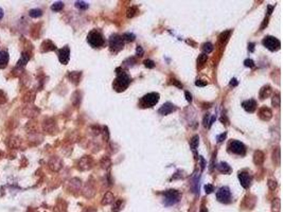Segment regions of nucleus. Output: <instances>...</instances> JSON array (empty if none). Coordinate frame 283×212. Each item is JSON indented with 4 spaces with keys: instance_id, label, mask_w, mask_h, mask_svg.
I'll return each instance as SVG.
<instances>
[{
    "instance_id": "c9c22d12",
    "label": "nucleus",
    "mask_w": 283,
    "mask_h": 212,
    "mask_svg": "<svg viewBox=\"0 0 283 212\" xmlns=\"http://www.w3.org/2000/svg\"><path fill=\"white\" fill-rule=\"evenodd\" d=\"M144 65H145V67H148V68H154L155 67V64H154L153 61H151V59H146V61H144Z\"/></svg>"
},
{
    "instance_id": "e433bc0d",
    "label": "nucleus",
    "mask_w": 283,
    "mask_h": 212,
    "mask_svg": "<svg viewBox=\"0 0 283 212\" xmlns=\"http://www.w3.org/2000/svg\"><path fill=\"white\" fill-rule=\"evenodd\" d=\"M5 101H6V95H5V93H4L2 90H0V105H1V104H3Z\"/></svg>"
},
{
    "instance_id": "20e7f679",
    "label": "nucleus",
    "mask_w": 283,
    "mask_h": 212,
    "mask_svg": "<svg viewBox=\"0 0 283 212\" xmlns=\"http://www.w3.org/2000/svg\"><path fill=\"white\" fill-rule=\"evenodd\" d=\"M263 46L266 47L268 50L270 51H277L280 49L281 47V42L278 38L274 36H266L264 39H263Z\"/></svg>"
},
{
    "instance_id": "a18cd8bd",
    "label": "nucleus",
    "mask_w": 283,
    "mask_h": 212,
    "mask_svg": "<svg viewBox=\"0 0 283 212\" xmlns=\"http://www.w3.org/2000/svg\"><path fill=\"white\" fill-rule=\"evenodd\" d=\"M238 85V81H237V79H232L231 80V82H230V86H237Z\"/></svg>"
},
{
    "instance_id": "4468645a",
    "label": "nucleus",
    "mask_w": 283,
    "mask_h": 212,
    "mask_svg": "<svg viewBox=\"0 0 283 212\" xmlns=\"http://www.w3.org/2000/svg\"><path fill=\"white\" fill-rule=\"evenodd\" d=\"M242 106L248 113H253L257 108V103H256L255 100H247V101L243 102Z\"/></svg>"
},
{
    "instance_id": "f8f14e48",
    "label": "nucleus",
    "mask_w": 283,
    "mask_h": 212,
    "mask_svg": "<svg viewBox=\"0 0 283 212\" xmlns=\"http://www.w3.org/2000/svg\"><path fill=\"white\" fill-rule=\"evenodd\" d=\"M91 167H92V159H91V157H89V156H85V157H83L79 161V168L81 170H83V171L89 170Z\"/></svg>"
},
{
    "instance_id": "2f4dec72",
    "label": "nucleus",
    "mask_w": 283,
    "mask_h": 212,
    "mask_svg": "<svg viewBox=\"0 0 283 212\" xmlns=\"http://www.w3.org/2000/svg\"><path fill=\"white\" fill-rule=\"evenodd\" d=\"M122 38H123V41L125 39V41H133L134 39H135V35L131 34V33H125V34H123Z\"/></svg>"
},
{
    "instance_id": "72a5a7b5",
    "label": "nucleus",
    "mask_w": 283,
    "mask_h": 212,
    "mask_svg": "<svg viewBox=\"0 0 283 212\" xmlns=\"http://www.w3.org/2000/svg\"><path fill=\"white\" fill-rule=\"evenodd\" d=\"M244 65L246 67H249V68H255V62L253 61V59H245L244 61Z\"/></svg>"
},
{
    "instance_id": "4be33fe9",
    "label": "nucleus",
    "mask_w": 283,
    "mask_h": 212,
    "mask_svg": "<svg viewBox=\"0 0 283 212\" xmlns=\"http://www.w3.org/2000/svg\"><path fill=\"white\" fill-rule=\"evenodd\" d=\"M122 206H123V200H122V199H117L115 203H113V212H119L122 209Z\"/></svg>"
},
{
    "instance_id": "3c124183",
    "label": "nucleus",
    "mask_w": 283,
    "mask_h": 212,
    "mask_svg": "<svg viewBox=\"0 0 283 212\" xmlns=\"http://www.w3.org/2000/svg\"><path fill=\"white\" fill-rule=\"evenodd\" d=\"M2 17H3V10H2V9H0V19H1Z\"/></svg>"
},
{
    "instance_id": "c756f323",
    "label": "nucleus",
    "mask_w": 283,
    "mask_h": 212,
    "mask_svg": "<svg viewBox=\"0 0 283 212\" xmlns=\"http://www.w3.org/2000/svg\"><path fill=\"white\" fill-rule=\"evenodd\" d=\"M41 15H43V12H41V10H39V9H34V10L30 11V16L31 17L36 18V17H41Z\"/></svg>"
},
{
    "instance_id": "bb28decb",
    "label": "nucleus",
    "mask_w": 283,
    "mask_h": 212,
    "mask_svg": "<svg viewBox=\"0 0 283 212\" xmlns=\"http://www.w3.org/2000/svg\"><path fill=\"white\" fill-rule=\"evenodd\" d=\"M28 61H29V55L27 54V53H23V54H22V56H21V59H19V62H18V64H17V66H18V67L24 66V65L28 63Z\"/></svg>"
},
{
    "instance_id": "ddd939ff",
    "label": "nucleus",
    "mask_w": 283,
    "mask_h": 212,
    "mask_svg": "<svg viewBox=\"0 0 283 212\" xmlns=\"http://www.w3.org/2000/svg\"><path fill=\"white\" fill-rule=\"evenodd\" d=\"M259 117L261 118L263 121H268L273 117V113L268 107H262L259 110Z\"/></svg>"
},
{
    "instance_id": "dca6fc26",
    "label": "nucleus",
    "mask_w": 283,
    "mask_h": 212,
    "mask_svg": "<svg viewBox=\"0 0 283 212\" xmlns=\"http://www.w3.org/2000/svg\"><path fill=\"white\" fill-rule=\"evenodd\" d=\"M217 170L220 173H224V174H230L231 171H232V169L230 168V166H229L227 162H220V163H218Z\"/></svg>"
},
{
    "instance_id": "7c9ffc66",
    "label": "nucleus",
    "mask_w": 283,
    "mask_h": 212,
    "mask_svg": "<svg viewBox=\"0 0 283 212\" xmlns=\"http://www.w3.org/2000/svg\"><path fill=\"white\" fill-rule=\"evenodd\" d=\"M207 59H208V55H207V54H205V53H202V54L198 55L197 64H199V65H204V64L207 62Z\"/></svg>"
},
{
    "instance_id": "7ed1b4c3",
    "label": "nucleus",
    "mask_w": 283,
    "mask_h": 212,
    "mask_svg": "<svg viewBox=\"0 0 283 212\" xmlns=\"http://www.w3.org/2000/svg\"><path fill=\"white\" fill-rule=\"evenodd\" d=\"M180 199V193L176 190H168L164 192V204L167 206H172L178 203Z\"/></svg>"
},
{
    "instance_id": "9b49d317",
    "label": "nucleus",
    "mask_w": 283,
    "mask_h": 212,
    "mask_svg": "<svg viewBox=\"0 0 283 212\" xmlns=\"http://www.w3.org/2000/svg\"><path fill=\"white\" fill-rule=\"evenodd\" d=\"M176 109H177V108H176L175 105H173V104L170 103V102H167V103H164L163 105L160 107L159 110H158V113H159L160 115H162V116H167V115H169V113L175 111Z\"/></svg>"
},
{
    "instance_id": "a19ab883",
    "label": "nucleus",
    "mask_w": 283,
    "mask_h": 212,
    "mask_svg": "<svg viewBox=\"0 0 283 212\" xmlns=\"http://www.w3.org/2000/svg\"><path fill=\"white\" fill-rule=\"evenodd\" d=\"M137 55L138 56H142L143 55V49H142V47L140 46L137 47Z\"/></svg>"
},
{
    "instance_id": "f704fd0d",
    "label": "nucleus",
    "mask_w": 283,
    "mask_h": 212,
    "mask_svg": "<svg viewBox=\"0 0 283 212\" xmlns=\"http://www.w3.org/2000/svg\"><path fill=\"white\" fill-rule=\"evenodd\" d=\"M273 105H275V106H280V95L278 93L277 95H274V98H273Z\"/></svg>"
},
{
    "instance_id": "37998d69",
    "label": "nucleus",
    "mask_w": 283,
    "mask_h": 212,
    "mask_svg": "<svg viewBox=\"0 0 283 212\" xmlns=\"http://www.w3.org/2000/svg\"><path fill=\"white\" fill-rule=\"evenodd\" d=\"M184 95H186L187 101H188V102H192V95L189 93V91H186V92H184Z\"/></svg>"
},
{
    "instance_id": "2eb2a0df",
    "label": "nucleus",
    "mask_w": 283,
    "mask_h": 212,
    "mask_svg": "<svg viewBox=\"0 0 283 212\" xmlns=\"http://www.w3.org/2000/svg\"><path fill=\"white\" fill-rule=\"evenodd\" d=\"M56 49L55 45L53 44L51 41H46L41 44V51L43 52H48V51H53Z\"/></svg>"
},
{
    "instance_id": "0eeeda50",
    "label": "nucleus",
    "mask_w": 283,
    "mask_h": 212,
    "mask_svg": "<svg viewBox=\"0 0 283 212\" xmlns=\"http://www.w3.org/2000/svg\"><path fill=\"white\" fill-rule=\"evenodd\" d=\"M217 198L218 202L220 203H230L231 200V192L229 190L228 187H222V188L218 189L217 192Z\"/></svg>"
},
{
    "instance_id": "4c0bfd02",
    "label": "nucleus",
    "mask_w": 283,
    "mask_h": 212,
    "mask_svg": "<svg viewBox=\"0 0 283 212\" xmlns=\"http://www.w3.org/2000/svg\"><path fill=\"white\" fill-rule=\"evenodd\" d=\"M205 190H206L207 194H210L211 192H213V190H214V187H213L212 185H206V186H205Z\"/></svg>"
},
{
    "instance_id": "423d86ee",
    "label": "nucleus",
    "mask_w": 283,
    "mask_h": 212,
    "mask_svg": "<svg viewBox=\"0 0 283 212\" xmlns=\"http://www.w3.org/2000/svg\"><path fill=\"white\" fill-rule=\"evenodd\" d=\"M228 149L230 152H232L233 154H237V155H245L246 153V148L242 142L238 141V140H232V141L229 142Z\"/></svg>"
},
{
    "instance_id": "c03bdc74",
    "label": "nucleus",
    "mask_w": 283,
    "mask_h": 212,
    "mask_svg": "<svg viewBox=\"0 0 283 212\" xmlns=\"http://www.w3.org/2000/svg\"><path fill=\"white\" fill-rule=\"evenodd\" d=\"M199 160H200V168H202V170H204L205 169V166H206V162H205V160H204V158L202 157V156H199Z\"/></svg>"
},
{
    "instance_id": "58836bf2",
    "label": "nucleus",
    "mask_w": 283,
    "mask_h": 212,
    "mask_svg": "<svg viewBox=\"0 0 283 212\" xmlns=\"http://www.w3.org/2000/svg\"><path fill=\"white\" fill-rule=\"evenodd\" d=\"M268 186L271 190H275V189L277 188V182H276L275 180H268Z\"/></svg>"
},
{
    "instance_id": "6e6552de",
    "label": "nucleus",
    "mask_w": 283,
    "mask_h": 212,
    "mask_svg": "<svg viewBox=\"0 0 283 212\" xmlns=\"http://www.w3.org/2000/svg\"><path fill=\"white\" fill-rule=\"evenodd\" d=\"M123 38L122 36H119V35H111V37L109 38V47L113 51L117 52V51L121 50L123 48Z\"/></svg>"
},
{
    "instance_id": "473e14b6",
    "label": "nucleus",
    "mask_w": 283,
    "mask_h": 212,
    "mask_svg": "<svg viewBox=\"0 0 283 212\" xmlns=\"http://www.w3.org/2000/svg\"><path fill=\"white\" fill-rule=\"evenodd\" d=\"M75 5H77V8L82 9V10H85V9L88 8V4L86 3V2H84V1H77V2H75Z\"/></svg>"
},
{
    "instance_id": "8fccbe9b",
    "label": "nucleus",
    "mask_w": 283,
    "mask_h": 212,
    "mask_svg": "<svg viewBox=\"0 0 283 212\" xmlns=\"http://www.w3.org/2000/svg\"><path fill=\"white\" fill-rule=\"evenodd\" d=\"M273 9H274L273 5H269V6H268V15L271 14V11H273Z\"/></svg>"
},
{
    "instance_id": "09e8293b",
    "label": "nucleus",
    "mask_w": 283,
    "mask_h": 212,
    "mask_svg": "<svg viewBox=\"0 0 283 212\" xmlns=\"http://www.w3.org/2000/svg\"><path fill=\"white\" fill-rule=\"evenodd\" d=\"M267 23H268V19L266 18V19L264 20V22H263V24H262V27H261V30H262L263 28H264L265 26H267Z\"/></svg>"
},
{
    "instance_id": "f03ea898",
    "label": "nucleus",
    "mask_w": 283,
    "mask_h": 212,
    "mask_svg": "<svg viewBox=\"0 0 283 212\" xmlns=\"http://www.w3.org/2000/svg\"><path fill=\"white\" fill-rule=\"evenodd\" d=\"M87 41L93 48H101L105 44V41H104L102 34L100 32H98L97 30H93L91 32H89V34L87 35Z\"/></svg>"
},
{
    "instance_id": "ea45409f",
    "label": "nucleus",
    "mask_w": 283,
    "mask_h": 212,
    "mask_svg": "<svg viewBox=\"0 0 283 212\" xmlns=\"http://www.w3.org/2000/svg\"><path fill=\"white\" fill-rule=\"evenodd\" d=\"M226 136H227V133H223L222 135L217 136V142H222L223 140H224L225 138H226Z\"/></svg>"
},
{
    "instance_id": "49530a36",
    "label": "nucleus",
    "mask_w": 283,
    "mask_h": 212,
    "mask_svg": "<svg viewBox=\"0 0 283 212\" xmlns=\"http://www.w3.org/2000/svg\"><path fill=\"white\" fill-rule=\"evenodd\" d=\"M172 83H174V84L176 85V86H177V87H179V88H182V85L178 83V82L176 81V80H173V82H172Z\"/></svg>"
},
{
    "instance_id": "a878e982",
    "label": "nucleus",
    "mask_w": 283,
    "mask_h": 212,
    "mask_svg": "<svg viewBox=\"0 0 283 212\" xmlns=\"http://www.w3.org/2000/svg\"><path fill=\"white\" fill-rule=\"evenodd\" d=\"M55 160H56V158H53L52 160L50 161V168L52 169V170H54V171H57V170H59L61 169V167H62V162L61 161H59L56 163L55 162Z\"/></svg>"
},
{
    "instance_id": "412c9836",
    "label": "nucleus",
    "mask_w": 283,
    "mask_h": 212,
    "mask_svg": "<svg viewBox=\"0 0 283 212\" xmlns=\"http://www.w3.org/2000/svg\"><path fill=\"white\" fill-rule=\"evenodd\" d=\"M113 202V195L111 192H107V193L104 195L103 197V200H102V204L103 205H108L110 204V203Z\"/></svg>"
},
{
    "instance_id": "6ab92c4d",
    "label": "nucleus",
    "mask_w": 283,
    "mask_h": 212,
    "mask_svg": "<svg viewBox=\"0 0 283 212\" xmlns=\"http://www.w3.org/2000/svg\"><path fill=\"white\" fill-rule=\"evenodd\" d=\"M270 93H271V88L269 86H264L263 88L260 90V98L263 100V99H265V98H267V97H269L270 95Z\"/></svg>"
},
{
    "instance_id": "b1692460",
    "label": "nucleus",
    "mask_w": 283,
    "mask_h": 212,
    "mask_svg": "<svg viewBox=\"0 0 283 212\" xmlns=\"http://www.w3.org/2000/svg\"><path fill=\"white\" fill-rule=\"evenodd\" d=\"M198 143H199V137H198L197 135H195L194 137L191 139V141H190V146H191V149H193V151H195L196 149V148L198 146Z\"/></svg>"
},
{
    "instance_id": "79ce46f5",
    "label": "nucleus",
    "mask_w": 283,
    "mask_h": 212,
    "mask_svg": "<svg viewBox=\"0 0 283 212\" xmlns=\"http://www.w3.org/2000/svg\"><path fill=\"white\" fill-rule=\"evenodd\" d=\"M195 85H196V86L202 87V86H206V85H207V82H202V80H198V81L195 82Z\"/></svg>"
},
{
    "instance_id": "393cba45",
    "label": "nucleus",
    "mask_w": 283,
    "mask_h": 212,
    "mask_svg": "<svg viewBox=\"0 0 283 212\" xmlns=\"http://www.w3.org/2000/svg\"><path fill=\"white\" fill-rule=\"evenodd\" d=\"M202 50H204L205 54H209V53L212 52L213 50V45L211 42H206V44L202 45Z\"/></svg>"
},
{
    "instance_id": "f3484780",
    "label": "nucleus",
    "mask_w": 283,
    "mask_h": 212,
    "mask_svg": "<svg viewBox=\"0 0 283 212\" xmlns=\"http://www.w3.org/2000/svg\"><path fill=\"white\" fill-rule=\"evenodd\" d=\"M253 161L257 166H260V164L263 163L264 161V154L261 151H256L255 155H253Z\"/></svg>"
},
{
    "instance_id": "f257e3e1",
    "label": "nucleus",
    "mask_w": 283,
    "mask_h": 212,
    "mask_svg": "<svg viewBox=\"0 0 283 212\" xmlns=\"http://www.w3.org/2000/svg\"><path fill=\"white\" fill-rule=\"evenodd\" d=\"M130 83H131V77L124 71L119 72L117 70V77H116V80L113 81V88L117 91H123L127 88Z\"/></svg>"
},
{
    "instance_id": "1a4fd4ad",
    "label": "nucleus",
    "mask_w": 283,
    "mask_h": 212,
    "mask_svg": "<svg viewBox=\"0 0 283 212\" xmlns=\"http://www.w3.org/2000/svg\"><path fill=\"white\" fill-rule=\"evenodd\" d=\"M59 59L63 65H67L70 59V49L68 46L64 47L63 49L59 51Z\"/></svg>"
},
{
    "instance_id": "cd10ccee",
    "label": "nucleus",
    "mask_w": 283,
    "mask_h": 212,
    "mask_svg": "<svg viewBox=\"0 0 283 212\" xmlns=\"http://www.w3.org/2000/svg\"><path fill=\"white\" fill-rule=\"evenodd\" d=\"M137 12H138L137 8H136V6H131V8H130L127 10V12H126V16H127L128 18H131V17H134L137 14Z\"/></svg>"
},
{
    "instance_id": "de8ad7c7",
    "label": "nucleus",
    "mask_w": 283,
    "mask_h": 212,
    "mask_svg": "<svg viewBox=\"0 0 283 212\" xmlns=\"http://www.w3.org/2000/svg\"><path fill=\"white\" fill-rule=\"evenodd\" d=\"M253 46H255V44H253V42H250V44L248 45V49L250 50V52H253Z\"/></svg>"
},
{
    "instance_id": "39448f33",
    "label": "nucleus",
    "mask_w": 283,
    "mask_h": 212,
    "mask_svg": "<svg viewBox=\"0 0 283 212\" xmlns=\"http://www.w3.org/2000/svg\"><path fill=\"white\" fill-rule=\"evenodd\" d=\"M158 101H159V93L151 92L142 98L141 103L144 107H153L158 103Z\"/></svg>"
},
{
    "instance_id": "5701e85b",
    "label": "nucleus",
    "mask_w": 283,
    "mask_h": 212,
    "mask_svg": "<svg viewBox=\"0 0 283 212\" xmlns=\"http://www.w3.org/2000/svg\"><path fill=\"white\" fill-rule=\"evenodd\" d=\"M80 77H81V73H80V72H75V71H74V72L69 73V77H70V80H71V81H72L74 84H77V83H79Z\"/></svg>"
},
{
    "instance_id": "9d476101",
    "label": "nucleus",
    "mask_w": 283,
    "mask_h": 212,
    "mask_svg": "<svg viewBox=\"0 0 283 212\" xmlns=\"http://www.w3.org/2000/svg\"><path fill=\"white\" fill-rule=\"evenodd\" d=\"M239 180L241 182V186L245 189L249 188V186H250V184H251V177L247 172H240Z\"/></svg>"
},
{
    "instance_id": "aec40b11",
    "label": "nucleus",
    "mask_w": 283,
    "mask_h": 212,
    "mask_svg": "<svg viewBox=\"0 0 283 212\" xmlns=\"http://www.w3.org/2000/svg\"><path fill=\"white\" fill-rule=\"evenodd\" d=\"M230 34H231V31H225V32H223L222 34L220 35V37H218L220 44V45L226 44L227 41H228V38H229V36H230Z\"/></svg>"
},
{
    "instance_id": "c85d7f7f",
    "label": "nucleus",
    "mask_w": 283,
    "mask_h": 212,
    "mask_svg": "<svg viewBox=\"0 0 283 212\" xmlns=\"http://www.w3.org/2000/svg\"><path fill=\"white\" fill-rule=\"evenodd\" d=\"M63 8H64L63 2H55V3H53L52 6H51V10L55 11V12H59V11H61Z\"/></svg>"
},
{
    "instance_id": "a211bd4d",
    "label": "nucleus",
    "mask_w": 283,
    "mask_h": 212,
    "mask_svg": "<svg viewBox=\"0 0 283 212\" xmlns=\"http://www.w3.org/2000/svg\"><path fill=\"white\" fill-rule=\"evenodd\" d=\"M9 62V53L6 51H0V68H4Z\"/></svg>"
}]
</instances>
